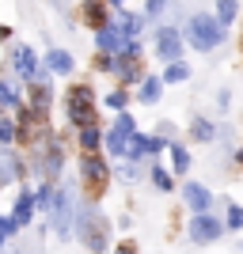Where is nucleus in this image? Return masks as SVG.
Returning a JSON list of instances; mask_svg holds the SVG:
<instances>
[{"mask_svg":"<svg viewBox=\"0 0 243 254\" xmlns=\"http://www.w3.org/2000/svg\"><path fill=\"white\" fill-rule=\"evenodd\" d=\"M76 228H80V239H84V247L91 254H103L106 251V220H103V212H99V209L84 205L80 216H76Z\"/></svg>","mask_w":243,"mask_h":254,"instance_id":"nucleus-1","label":"nucleus"},{"mask_svg":"<svg viewBox=\"0 0 243 254\" xmlns=\"http://www.w3.org/2000/svg\"><path fill=\"white\" fill-rule=\"evenodd\" d=\"M186 34H190V46H198V50H213V46L224 42V23L213 19V15H194L190 27H186Z\"/></svg>","mask_w":243,"mask_h":254,"instance_id":"nucleus-2","label":"nucleus"},{"mask_svg":"<svg viewBox=\"0 0 243 254\" xmlns=\"http://www.w3.org/2000/svg\"><path fill=\"white\" fill-rule=\"evenodd\" d=\"M69 118H73L76 126L95 122V103H91V91H87V87H73V91H69Z\"/></svg>","mask_w":243,"mask_h":254,"instance_id":"nucleus-3","label":"nucleus"},{"mask_svg":"<svg viewBox=\"0 0 243 254\" xmlns=\"http://www.w3.org/2000/svg\"><path fill=\"white\" fill-rule=\"evenodd\" d=\"M133 126H137V122H133L129 114H122V118L114 122L110 137H106V148H110V156H122V152H126V140L133 137Z\"/></svg>","mask_w":243,"mask_h":254,"instance_id":"nucleus-4","label":"nucleus"},{"mask_svg":"<svg viewBox=\"0 0 243 254\" xmlns=\"http://www.w3.org/2000/svg\"><path fill=\"white\" fill-rule=\"evenodd\" d=\"M11 64H15V72H19L23 80H34V76H38V57H34L31 46H15V50H11Z\"/></svg>","mask_w":243,"mask_h":254,"instance_id":"nucleus-5","label":"nucleus"},{"mask_svg":"<svg viewBox=\"0 0 243 254\" xmlns=\"http://www.w3.org/2000/svg\"><path fill=\"white\" fill-rule=\"evenodd\" d=\"M217 235H221V224L213 220V216L198 212V216L190 220V239H194V243H213Z\"/></svg>","mask_w":243,"mask_h":254,"instance_id":"nucleus-6","label":"nucleus"},{"mask_svg":"<svg viewBox=\"0 0 243 254\" xmlns=\"http://www.w3.org/2000/svg\"><path fill=\"white\" fill-rule=\"evenodd\" d=\"M156 53L163 57V61H179V57H182V34H175L171 27H167V31H160Z\"/></svg>","mask_w":243,"mask_h":254,"instance_id":"nucleus-7","label":"nucleus"},{"mask_svg":"<svg viewBox=\"0 0 243 254\" xmlns=\"http://www.w3.org/2000/svg\"><path fill=\"white\" fill-rule=\"evenodd\" d=\"M69 228H73V205H69V197H65V193H57V197H53V232L61 235H69Z\"/></svg>","mask_w":243,"mask_h":254,"instance_id":"nucleus-8","label":"nucleus"},{"mask_svg":"<svg viewBox=\"0 0 243 254\" xmlns=\"http://www.w3.org/2000/svg\"><path fill=\"white\" fill-rule=\"evenodd\" d=\"M182 201L190 205L194 212H205V209L213 205V193L205 190L201 182H186V186H182Z\"/></svg>","mask_w":243,"mask_h":254,"instance_id":"nucleus-9","label":"nucleus"},{"mask_svg":"<svg viewBox=\"0 0 243 254\" xmlns=\"http://www.w3.org/2000/svg\"><path fill=\"white\" fill-rule=\"evenodd\" d=\"M95 42H99V50H106V53H122V50H126V42H129V38H126L122 31H118V27H103Z\"/></svg>","mask_w":243,"mask_h":254,"instance_id":"nucleus-10","label":"nucleus"},{"mask_svg":"<svg viewBox=\"0 0 243 254\" xmlns=\"http://www.w3.org/2000/svg\"><path fill=\"white\" fill-rule=\"evenodd\" d=\"M84 179L91 182V186H106V163L91 152V156H84Z\"/></svg>","mask_w":243,"mask_h":254,"instance_id":"nucleus-11","label":"nucleus"},{"mask_svg":"<svg viewBox=\"0 0 243 254\" xmlns=\"http://www.w3.org/2000/svg\"><path fill=\"white\" fill-rule=\"evenodd\" d=\"M31 216H34V197L31 193H19V201H15V212H11V220L19 224H31Z\"/></svg>","mask_w":243,"mask_h":254,"instance_id":"nucleus-12","label":"nucleus"},{"mask_svg":"<svg viewBox=\"0 0 243 254\" xmlns=\"http://www.w3.org/2000/svg\"><path fill=\"white\" fill-rule=\"evenodd\" d=\"M46 64H50V68H53V72H73V57H69V53H65V50H53L50 53V57H46Z\"/></svg>","mask_w":243,"mask_h":254,"instance_id":"nucleus-13","label":"nucleus"},{"mask_svg":"<svg viewBox=\"0 0 243 254\" xmlns=\"http://www.w3.org/2000/svg\"><path fill=\"white\" fill-rule=\"evenodd\" d=\"M160 91H163V80H160V76H152V80H145V84H141V99H145L148 106L160 99Z\"/></svg>","mask_w":243,"mask_h":254,"instance_id":"nucleus-14","label":"nucleus"},{"mask_svg":"<svg viewBox=\"0 0 243 254\" xmlns=\"http://www.w3.org/2000/svg\"><path fill=\"white\" fill-rule=\"evenodd\" d=\"M236 11H240V0H217V19H221L224 27L236 19Z\"/></svg>","mask_w":243,"mask_h":254,"instance_id":"nucleus-15","label":"nucleus"},{"mask_svg":"<svg viewBox=\"0 0 243 254\" xmlns=\"http://www.w3.org/2000/svg\"><path fill=\"white\" fill-rule=\"evenodd\" d=\"M118 31L126 34V38H133V34L141 31V15H129V11H122V15H118Z\"/></svg>","mask_w":243,"mask_h":254,"instance_id":"nucleus-16","label":"nucleus"},{"mask_svg":"<svg viewBox=\"0 0 243 254\" xmlns=\"http://www.w3.org/2000/svg\"><path fill=\"white\" fill-rule=\"evenodd\" d=\"M80 144H84L87 152H95V144H99V129H95V122H87V126L80 129Z\"/></svg>","mask_w":243,"mask_h":254,"instance_id":"nucleus-17","label":"nucleus"},{"mask_svg":"<svg viewBox=\"0 0 243 254\" xmlns=\"http://www.w3.org/2000/svg\"><path fill=\"white\" fill-rule=\"evenodd\" d=\"M194 137L209 144V140L217 137V126H213V122H205V118H198V122H194Z\"/></svg>","mask_w":243,"mask_h":254,"instance_id":"nucleus-18","label":"nucleus"},{"mask_svg":"<svg viewBox=\"0 0 243 254\" xmlns=\"http://www.w3.org/2000/svg\"><path fill=\"white\" fill-rule=\"evenodd\" d=\"M42 171H46V175H57V171H61V148H57V144H53V148L46 152V159H42Z\"/></svg>","mask_w":243,"mask_h":254,"instance_id":"nucleus-19","label":"nucleus"},{"mask_svg":"<svg viewBox=\"0 0 243 254\" xmlns=\"http://www.w3.org/2000/svg\"><path fill=\"white\" fill-rule=\"evenodd\" d=\"M186 76H190V68H186L182 61H175V64L167 68V76H163V80H167V84H179V80H186Z\"/></svg>","mask_w":243,"mask_h":254,"instance_id":"nucleus-20","label":"nucleus"},{"mask_svg":"<svg viewBox=\"0 0 243 254\" xmlns=\"http://www.w3.org/2000/svg\"><path fill=\"white\" fill-rule=\"evenodd\" d=\"M171 163H175V171H186V167H190V156H186V148H182V144H175V148H171Z\"/></svg>","mask_w":243,"mask_h":254,"instance_id":"nucleus-21","label":"nucleus"},{"mask_svg":"<svg viewBox=\"0 0 243 254\" xmlns=\"http://www.w3.org/2000/svg\"><path fill=\"white\" fill-rule=\"evenodd\" d=\"M50 95H53L50 87H46V84H38V91H34V106H38V110H46V106H50Z\"/></svg>","mask_w":243,"mask_h":254,"instance_id":"nucleus-22","label":"nucleus"},{"mask_svg":"<svg viewBox=\"0 0 243 254\" xmlns=\"http://www.w3.org/2000/svg\"><path fill=\"white\" fill-rule=\"evenodd\" d=\"M152 182H156V190H171V179H167V171H160V167H152Z\"/></svg>","mask_w":243,"mask_h":254,"instance_id":"nucleus-23","label":"nucleus"},{"mask_svg":"<svg viewBox=\"0 0 243 254\" xmlns=\"http://www.w3.org/2000/svg\"><path fill=\"white\" fill-rule=\"evenodd\" d=\"M15 103H19V95H15L8 84H0V106H15Z\"/></svg>","mask_w":243,"mask_h":254,"instance_id":"nucleus-24","label":"nucleus"},{"mask_svg":"<svg viewBox=\"0 0 243 254\" xmlns=\"http://www.w3.org/2000/svg\"><path fill=\"white\" fill-rule=\"evenodd\" d=\"M11 137H15V126H11L8 118H0V144H8Z\"/></svg>","mask_w":243,"mask_h":254,"instance_id":"nucleus-25","label":"nucleus"},{"mask_svg":"<svg viewBox=\"0 0 243 254\" xmlns=\"http://www.w3.org/2000/svg\"><path fill=\"white\" fill-rule=\"evenodd\" d=\"M228 224H232V228H243V209H240V205L228 209Z\"/></svg>","mask_w":243,"mask_h":254,"instance_id":"nucleus-26","label":"nucleus"},{"mask_svg":"<svg viewBox=\"0 0 243 254\" xmlns=\"http://www.w3.org/2000/svg\"><path fill=\"white\" fill-rule=\"evenodd\" d=\"M126 99H129V95H122V91H114V95H106V106H114V110H122V106H126Z\"/></svg>","mask_w":243,"mask_h":254,"instance_id":"nucleus-27","label":"nucleus"},{"mask_svg":"<svg viewBox=\"0 0 243 254\" xmlns=\"http://www.w3.org/2000/svg\"><path fill=\"white\" fill-rule=\"evenodd\" d=\"M163 8H167V0H148V15H160Z\"/></svg>","mask_w":243,"mask_h":254,"instance_id":"nucleus-28","label":"nucleus"},{"mask_svg":"<svg viewBox=\"0 0 243 254\" xmlns=\"http://www.w3.org/2000/svg\"><path fill=\"white\" fill-rule=\"evenodd\" d=\"M87 19L99 23V19H103V8H99V4H91V8H87Z\"/></svg>","mask_w":243,"mask_h":254,"instance_id":"nucleus-29","label":"nucleus"},{"mask_svg":"<svg viewBox=\"0 0 243 254\" xmlns=\"http://www.w3.org/2000/svg\"><path fill=\"white\" fill-rule=\"evenodd\" d=\"M114 254H137V247H133V243H122V247H118Z\"/></svg>","mask_w":243,"mask_h":254,"instance_id":"nucleus-30","label":"nucleus"},{"mask_svg":"<svg viewBox=\"0 0 243 254\" xmlns=\"http://www.w3.org/2000/svg\"><path fill=\"white\" fill-rule=\"evenodd\" d=\"M4 235H8V232H4V224H0V243H4Z\"/></svg>","mask_w":243,"mask_h":254,"instance_id":"nucleus-31","label":"nucleus"},{"mask_svg":"<svg viewBox=\"0 0 243 254\" xmlns=\"http://www.w3.org/2000/svg\"><path fill=\"white\" fill-rule=\"evenodd\" d=\"M4 34H8V27H0V38H4Z\"/></svg>","mask_w":243,"mask_h":254,"instance_id":"nucleus-32","label":"nucleus"},{"mask_svg":"<svg viewBox=\"0 0 243 254\" xmlns=\"http://www.w3.org/2000/svg\"><path fill=\"white\" fill-rule=\"evenodd\" d=\"M110 4H122V0H110Z\"/></svg>","mask_w":243,"mask_h":254,"instance_id":"nucleus-33","label":"nucleus"}]
</instances>
